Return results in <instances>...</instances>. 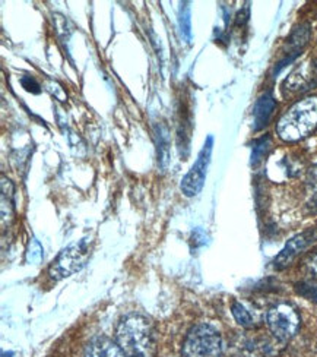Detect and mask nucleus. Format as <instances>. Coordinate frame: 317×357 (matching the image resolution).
Listing matches in <instances>:
<instances>
[{
    "instance_id": "nucleus-1",
    "label": "nucleus",
    "mask_w": 317,
    "mask_h": 357,
    "mask_svg": "<svg viewBox=\"0 0 317 357\" xmlns=\"http://www.w3.org/2000/svg\"><path fill=\"white\" fill-rule=\"evenodd\" d=\"M116 343L127 357H157L154 325L144 315L130 314L122 318L116 330Z\"/></svg>"
},
{
    "instance_id": "nucleus-2",
    "label": "nucleus",
    "mask_w": 317,
    "mask_h": 357,
    "mask_svg": "<svg viewBox=\"0 0 317 357\" xmlns=\"http://www.w3.org/2000/svg\"><path fill=\"white\" fill-rule=\"evenodd\" d=\"M317 128V96L297 101L277 123L278 137L285 142L307 138Z\"/></svg>"
},
{
    "instance_id": "nucleus-3",
    "label": "nucleus",
    "mask_w": 317,
    "mask_h": 357,
    "mask_svg": "<svg viewBox=\"0 0 317 357\" xmlns=\"http://www.w3.org/2000/svg\"><path fill=\"white\" fill-rule=\"evenodd\" d=\"M222 335L209 324L192 326L181 347V357H222Z\"/></svg>"
},
{
    "instance_id": "nucleus-4",
    "label": "nucleus",
    "mask_w": 317,
    "mask_h": 357,
    "mask_svg": "<svg viewBox=\"0 0 317 357\" xmlns=\"http://www.w3.org/2000/svg\"><path fill=\"white\" fill-rule=\"evenodd\" d=\"M91 257V242L82 239L63 249L49 268V275L54 281L68 278L79 273Z\"/></svg>"
},
{
    "instance_id": "nucleus-5",
    "label": "nucleus",
    "mask_w": 317,
    "mask_h": 357,
    "mask_svg": "<svg viewBox=\"0 0 317 357\" xmlns=\"http://www.w3.org/2000/svg\"><path fill=\"white\" fill-rule=\"evenodd\" d=\"M266 325L272 335L285 343L298 333L301 317L295 306L288 302H279L268 310Z\"/></svg>"
},
{
    "instance_id": "nucleus-6",
    "label": "nucleus",
    "mask_w": 317,
    "mask_h": 357,
    "mask_svg": "<svg viewBox=\"0 0 317 357\" xmlns=\"http://www.w3.org/2000/svg\"><path fill=\"white\" fill-rule=\"evenodd\" d=\"M212 148H214V137L209 135L198 155V160H196L189 173L183 177V181H181L180 189L187 198L196 197L202 190L205 185L208 167L210 165V157H212Z\"/></svg>"
},
{
    "instance_id": "nucleus-7",
    "label": "nucleus",
    "mask_w": 317,
    "mask_h": 357,
    "mask_svg": "<svg viewBox=\"0 0 317 357\" xmlns=\"http://www.w3.org/2000/svg\"><path fill=\"white\" fill-rule=\"evenodd\" d=\"M317 241V229L311 227L304 231L295 234L294 237L285 243L282 250L274 259V268L277 271H282L288 268L298 255L303 254L306 249H309Z\"/></svg>"
},
{
    "instance_id": "nucleus-8",
    "label": "nucleus",
    "mask_w": 317,
    "mask_h": 357,
    "mask_svg": "<svg viewBox=\"0 0 317 357\" xmlns=\"http://www.w3.org/2000/svg\"><path fill=\"white\" fill-rule=\"evenodd\" d=\"M317 86V59L304 62L295 68L291 75L285 79L284 88L293 94L307 93Z\"/></svg>"
},
{
    "instance_id": "nucleus-9",
    "label": "nucleus",
    "mask_w": 317,
    "mask_h": 357,
    "mask_svg": "<svg viewBox=\"0 0 317 357\" xmlns=\"http://www.w3.org/2000/svg\"><path fill=\"white\" fill-rule=\"evenodd\" d=\"M309 38H310V26L307 24H301L297 28H294V31L285 43L284 57L281 62H278L275 68V73H278L284 66L291 63L297 56H300V53L303 52V49L307 46Z\"/></svg>"
},
{
    "instance_id": "nucleus-10",
    "label": "nucleus",
    "mask_w": 317,
    "mask_h": 357,
    "mask_svg": "<svg viewBox=\"0 0 317 357\" xmlns=\"http://www.w3.org/2000/svg\"><path fill=\"white\" fill-rule=\"evenodd\" d=\"M277 109V100L272 96V93H265L259 97V100L254 104L253 110V129L259 132L269 125L272 114Z\"/></svg>"
},
{
    "instance_id": "nucleus-11",
    "label": "nucleus",
    "mask_w": 317,
    "mask_h": 357,
    "mask_svg": "<svg viewBox=\"0 0 317 357\" xmlns=\"http://www.w3.org/2000/svg\"><path fill=\"white\" fill-rule=\"evenodd\" d=\"M84 357H127L116 341L107 337H95L85 347Z\"/></svg>"
},
{
    "instance_id": "nucleus-12",
    "label": "nucleus",
    "mask_w": 317,
    "mask_h": 357,
    "mask_svg": "<svg viewBox=\"0 0 317 357\" xmlns=\"http://www.w3.org/2000/svg\"><path fill=\"white\" fill-rule=\"evenodd\" d=\"M155 138L158 148V165L164 170L167 169L170 161V132L165 125L155 126Z\"/></svg>"
},
{
    "instance_id": "nucleus-13",
    "label": "nucleus",
    "mask_w": 317,
    "mask_h": 357,
    "mask_svg": "<svg viewBox=\"0 0 317 357\" xmlns=\"http://www.w3.org/2000/svg\"><path fill=\"white\" fill-rule=\"evenodd\" d=\"M13 183L2 176V226L3 229L6 225L9 226L13 218V210H15V202H13Z\"/></svg>"
},
{
    "instance_id": "nucleus-14",
    "label": "nucleus",
    "mask_w": 317,
    "mask_h": 357,
    "mask_svg": "<svg viewBox=\"0 0 317 357\" xmlns=\"http://www.w3.org/2000/svg\"><path fill=\"white\" fill-rule=\"evenodd\" d=\"M231 314H233L235 322L240 326H243V328H253L254 326V319H253L252 314L246 309V306L243 303H240L238 301L233 302Z\"/></svg>"
},
{
    "instance_id": "nucleus-15",
    "label": "nucleus",
    "mask_w": 317,
    "mask_h": 357,
    "mask_svg": "<svg viewBox=\"0 0 317 357\" xmlns=\"http://www.w3.org/2000/svg\"><path fill=\"white\" fill-rule=\"evenodd\" d=\"M270 145H272L270 137H262L261 139L254 142L253 150H252V166H259L261 165V161L269 153Z\"/></svg>"
},
{
    "instance_id": "nucleus-16",
    "label": "nucleus",
    "mask_w": 317,
    "mask_h": 357,
    "mask_svg": "<svg viewBox=\"0 0 317 357\" xmlns=\"http://www.w3.org/2000/svg\"><path fill=\"white\" fill-rule=\"evenodd\" d=\"M190 6L187 2L181 3V10H180V29L181 34L186 38V41L192 40V25H190Z\"/></svg>"
},
{
    "instance_id": "nucleus-17",
    "label": "nucleus",
    "mask_w": 317,
    "mask_h": 357,
    "mask_svg": "<svg viewBox=\"0 0 317 357\" xmlns=\"http://www.w3.org/2000/svg\"><path fill=\"white\" fill-rule=\"evenodd\" d=\"M295 291L300 296H303L304 299L317 303V284H316V282H310V281L297 282Z\"/></svg>"
},
{
    "instance_id": "nucleus-18",
    "label": "nucleus",
    "mask_w": 317,
    "mask_h": 357,
    "mask_svg": "<svg viewBox=\"0 0 317 357\" xmlns=\"http://www.w3.org/2000/svg\"><path fill=\"white\" fill-rule=\"evenodd\" d=\"M44 255V250L41 243L37 239H31L28 243V249H26V262L37 265L41 262Z\"/></svg>"
},
{
    "instance_id": "nucleus-19",
    "label": "nucleus",
    "mask_w": 317,
    "mask_h": 357,
    "mask_svg": "<svg viewBox=\"0 0 317 357\" xmlns=\"http://www.w3.org/2000/svg\"><path fill=\"white\" fill-rule=\"evenodd\" d=\"M21 84H22V86L26 89L28 93H31V94H40L41 93L40 84L33 77H24V78H21Z\"/></svg>"
},
{
    "instance_id": "nucleus-20",
    "label": "nucleus",
    "mask_w": 317,
    "mask_h": 357,
    "mask_svg": "<svg viewBox=\"0 0 317 357\" xmlns=\"http://www.w3.org/2000/svg\"><path fill=\"white\" fill-rule=\"evenodd\" d=\"M306 266H307V270L310 271V274L317 278V249L309 255V258L306 261Z\"/></svg>"
},
{
    "instance_id": "nucleus-21",
    "label": "nucleus",
    "mask_w": 317,
    "mask_h": 357,
    "mask_svg": "<svg viewBox=\"0 0 317 357\" xmlns=\"http://www.w3.org/2000/svg\"><path fill=\"white\" fill-rule=\"evenodd\" d=\"M307 185L317 190V165H314L307 173Z\"/></svg>"
}]
</instances>
